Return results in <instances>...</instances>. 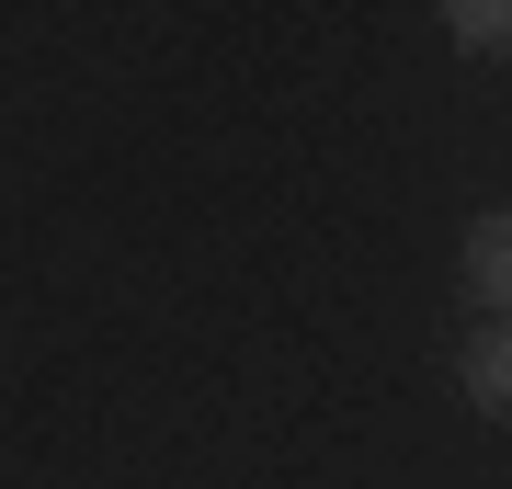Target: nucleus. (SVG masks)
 <instances>
[{
	"label": "nucleus",
	"instance_id": "nucleus-1",
	"mask_svg": "<svg viewBox=\"0 0 512 489\" xmlns=\"http://www.w3.org/2000/svg\"><path fill=\"white\" fill-rule=\"evenodd\" d=\"M467 285H478L490 319H512V205H490V217L467 228Z\"/></svg>",
	"mask_w": 512,
	"mask_h": 489
},
{
	"label": "nucleus",
	"instance_id": "nucleus-2",
	"mask_svg": "<svg viewBox=\"0 0 512 489\" xmlns=\"http://www.w3.org/2000/svg\"><path fill=\"white\" fill-rule=\"evenodd\" d=\"M456 376H467V399H478V410H512V319H478V342H467Z\"/></svg>",
	"mask_w": 512,
	"mask_h": 489
},
{
	"label": "nucleus",
	"instance_id": "nucleus-3",
	"mask_svg": "<svg viewBox=\"0 0 512 489\" xmlns=\"http://www.w3.org/2000/svg\"><path fill=\"white\" fill-rule=\"evenodd\" d=\"M456 46H512V0H456Z\"/></svg>",
	"mask_w": 512,
	"mask_h": 489
}]
</instances>
